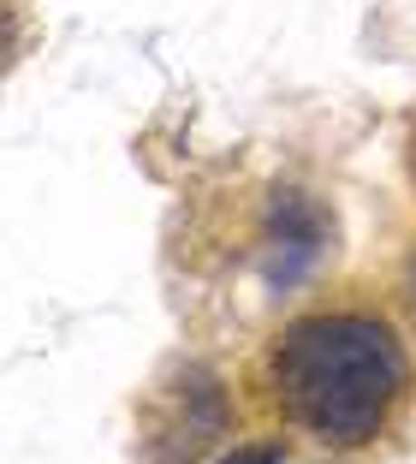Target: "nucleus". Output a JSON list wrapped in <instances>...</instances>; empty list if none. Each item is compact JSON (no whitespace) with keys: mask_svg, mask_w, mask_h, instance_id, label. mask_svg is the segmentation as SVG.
I'll return each mask as SVG.
<instances>
[{"mask_svg":"<svg viewBox=\"0 0 416 464\" xmlns=\"http://www.w3.org/2000/svg\"><path fill=\"white\" fill-rule=\"evenodd\" d=\"M334 238H339V220L322 197L304 191V185H274L268 208H262V227H256L262 280L274 292H292L297 280H309V274L334 256Z\"/></svg>","mask_w":416,"mask_h":464,"instance_id":"nucleus-3","label":"nucleus"},{"mask_svg":"<svg viewBox=\"0 0 416 464\" xmlns=\"http://www.w3.org/2000/svg\"><path fill=\"white\" fill-rule=\"evenodd\" d=\"M404 173H411V191H416V125H411V137H404Z\"/></svg>","mask_w":416,"mask_h":464,"instance_id":"nucleus-6","label":"nucleus"},{"mask_svg":"<svg viewBox=\"0 0 416 464\" xmlns=\"http://www.w3.org/2000/svg\"><path fill=\"white\" fill-rule=\"evenodd\" d=\"M220 464H285V447L280 440H256V447H232Z\"/></svg>","mask_w":416,"mask_h":464,"instance_id":"nucleus-4","label":"nucleus"},{"mask_svg":"<svg viewBox=\"0 0 416 464\" xmlns=\"http://www.w3.org/2000/svg\"><path fill=\"white\" fill-rule=\"evenodd\" d=\"M262 399L327 452L375 447L411 399V352L381 310H304L262 352Z\"/></svg>","mask_w":416,"mask_h":464,"instance_id":"nucleus-1","label":"nucleus"},{"mask_svg":"<svg viewBox=\"0 0 416 464\" xmlns=\"http://www.w3.org/2000/svg\"><path fill=\"white\" fill-rule=\"evenodd\" d=\"M399 310H404V322H411V334H416V250L399 268Z\"/></svg>","mask_w":416,"mask_h":464,"instance_id":"nucleus-5","label":"nucleus"},{"mask_svg":"<svg viewBox=\"0 0 416 464\" xmlns=\"http://www.w3.org/2000/svg\"><path fill=\"white\" fill-rule=\"evenodd\" d=\"M227 429H232L227 382L190 357L167 369L137 411V447L149 464H197L227 440Z\"/></svg>","mask_w":416,"mask_h":464,"instance_id":"nucleus-2","label":"nucleus"}]
</instances>
